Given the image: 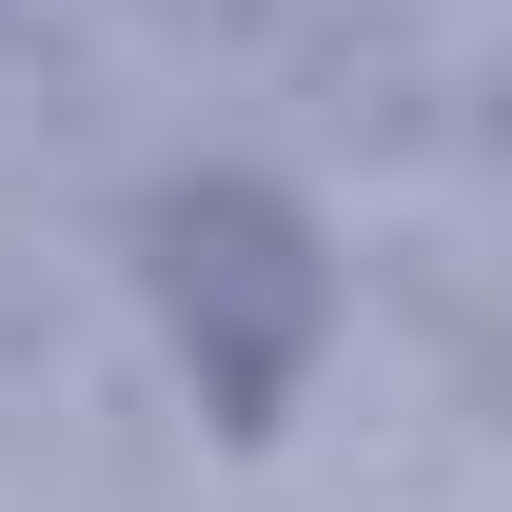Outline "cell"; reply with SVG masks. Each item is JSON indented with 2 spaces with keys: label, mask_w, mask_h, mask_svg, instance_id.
Wrapping results in <instances>:
<instances>
[{
  "label": "cell",
  "mask_w": 512,
  "mask_h": 512,
  "mask_svg": "<svg viewBox=\"0 0 512 512\" xmlns=\"http://www.w3.org/2000/svg\"><path fill=\"white\" fill-rule=\"evenodd\" d=\"M138 276H158V335H178L197 414H217V434H276L296 375H316V335H335L316 217L276 178H158L138 197Z\"/></svg>",
  "instance_id": "1"
}]
</instances>
